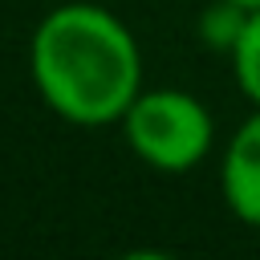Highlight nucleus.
Segmentation results:
<instances>
[{"instance_id": "2", "label": "nucleus", "mask_w": 260, "mask_h": 260, "mask_svg": "<svg viewBox=\"0 0 260 260\" xmlns=\"http://www.w3.org/2000/svg\"><path fill=\"white\" fill-rule=\"evenodd\" d=\"M118 126H122L126 146L138 154V162H146L158 175L195 171L211 154V142H215L211 110L195 93L175 89V85L142 89Z\"/></svg>"}, {"instance_id": "1", "label": "nucleus", "mask_w": 260, "mask_h": 260, "mask_svg": "<svg viewBox=\"0 0 260 260\" xmlns=\"http://www.w3.org/2000/svg\"><path fill=\"white\" fill-rule=\"evenodd\" d=\"M28 77L61 122L81 130L118 126L142 93V49L118 12L65 0L32 28Z\"/></svg>"}, {"instance_id": "4", "label": "nucleus", "mask_w": 260, "mask_h": 260, "mask_svg": "<svg viewBox=\"0 0 260 260\" xmlns=\"http://www.w3.org/2000/svg\"><path fill=\"white\" fill-rule=\"evenodd\" d=\"M232 73H236L240 93L252 106H260V8L248 12V20L232 45Z\"/></svg>"}, {"instance_id": "3", "label": "nucleus", "mask_w": 260, "mask_h": 260, "mask_svg": "<svg viewBox=\"0 0 260 260\" xmlns=\"http://www.w3.org/2000/svg\"><path fill=\"white\" fill-rule=\"evenodd\" d=\"M219 191L228 211L260 232V106L236 126L219 158Z\"/></svg>"}, {"instance_id": "5", "label": "nucleus", "mask_w": 260, "mask_h": 260, "mask_svg": "<svg viewBox=\"0 0 260 260\" xmlns=\"http://www.w3.org/2000/svg\"><path fill=\"white\" fill-rule=\"evenodd\" d=\"M244 20H248L244 8H236V4H228V0H215V8L203 12V41H207L211 49H228V53H232Z\"/></svg>"}, {"instance_id": "6", "label": "nucleus", "mask_w": 260, "mask_h": 260, "mask_svg": "<svg viewBox=\"0 0 260 260\" xmlns=\"http://www.w3.org/2000/svg\"><path fill=\"white\" fill-rule=\"evenodd\" d=\"M228 4H236V8H244V12H256V8H260V0H228Z\"/></svg>"}]
</instances>
